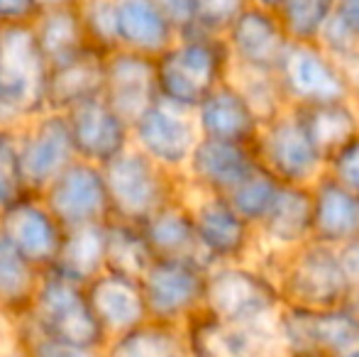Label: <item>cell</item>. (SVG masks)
<instances>
[{
	"label": "cell",
	"instance_id": "obj_1",
	"mask_svg": "<svg viewBox=\"0 0 359 357\" xmlns=\"http://www.w3.org/2000/svg\"><path fill=\"white\" fill-rule=\"evenodd\" d=\"M252 262L274 279L284 306L313 311L335 309L350 304L355 291L340 264L337 250L316 240L286 255H255Z\"/></svg>",
	"mask_w": 359,
	"mask_h": 357
},
{
	"label": "cell",
	"instance_id": "obj_2",
	"mask_svg": "<svg viewBox=\"0 0 359 357\" xmlns=\"http://www.w3.org/2000/svg\"><path fill=\"white\" fill-rule=\"evenodd\" d=\"M232 62L222 37L205 32H179L176 39L154 57L159 100L191 110L215 86L230 79Z\"/></svg>",
	"mask_w": 359,
	"mask_h": 357
},
{
	"label": "cell",
	"instance_id": "obj_3",
	"mask_svg": "<svg viewBox=\"0 0 359 357\" xmlns=\"http://www.w3.org/2000/svg\"><path fill=\"white\" fill-rule=\"evenodd\" d=\"M49 64L34 39L32 25L0 27V118L5 125L47 110Z\"/></svg>",
	"mask_w": 359,
	"mask_h": 357
},
{
	"label": "cell",
	"instance_id": "obj_4",
	"mask_svg": "<svg viewBox=\"0 0 359 357\" xmlns=\"http://www.w3.org/2000/svg\"><path fill=\"white\" fill-rule=\"evenodd\" d=\"M281 306L274 279L252 260L208 267L201 314L222 323L255 325L271 323Z\"/></svg>",
	"mask_w": 359,
	"mask_h": 357
},
{
	"label": "cell",
	"instance_id": "obj_5",
	"mask_svg": "<svg viewBox=\"0 0 359 357\" xmlns=\"http://www.w3.org/2000/svg\"><path fill=\"white\" fill-rule=\"evenodd\" d=\"M110 218L142 225L161 206L184 194V181L130 147L103 167Z\"/></svg>",
	"mask_w": 359,
	"mask_h": 357
},
{
	"label": "cell",
	"instance_id": "obj_6",
	"mask_svg": "<svg viewBox=\"0 0 359 357\" xmlns=\"http://www.w3.org/2000/svg\"><path fill=\"white\" fill-rule=\"evenodd\" d=\"M22 321L32 323L39 333L49 335V338L83 345V348L103 350L105 340H108L100 330L98 321L90 314L83 286L52 269L42 271L29 314Z\"/></svg>",
	"mask_w": 359,
	"mask_h": 357
},
{
	"label": "cell",
	"instance_id": "obj_7",
	"mask_svg": "<svg viewBox=\"0 0 359 357\" xmlns=\"http://www.w3.org/2000/svg\"><path fill=\"white\" fill-rule=\"evenodd\" d=\"M274 330L284 355L335 357L359 348V316L350 304L323 311L281 306Z\"/></svg>",
	"mask_w": 359,
	"mask_h": 357
},
{
	"label": "cell",
	"instance_id": "obj_8",
	"mask_svg": "<svg viewBox=\"0 0 359 357\" xmlns=\"http://www.w3.org/2000/svg\"><path fill=\"white\" fill-rule=\"evenodd\" d=\"M205 274L201 260H154L140 276L147 318L184 328L203 311Z\"/></svg>",
	"mask_w": 359,
	"mask_h": 357
},
{
	"label": "cell",
	"instance_id": "obj_9",
	"mask_svg": "<svg viewBox=\"0 0 359 357\" xmlns=\"http://www.w3.org/2000/svg\"><path fill=\"white\" fill-rule=\"evenodd\" d=\"M201 257L208 267L230 262H250L257 252V233L225 196L186 191Z\"/></svg>",
	"mask_w": 359,
	"mask_h": 357
},
{
	"label": "cell",
	"instance_id": "obj_10",
	"mask_svg": "<svg viewBox=\"0 0 359 357\" xmlns=\"http://www.w3.org/2000/svg\"><path fill=\"white\" fill-rule=\"evenodd\" d=\"M198 140L194 113L164 100L151 103L130 123V147L176 177L184 174Z\"/></svg>",
	"mask_w": 359,
	"mask_h": 357
},
{
	"label": "cell",
	"instance_id": "obj_11",
	"mask_svg": "<svg viewBox=\"0 0 359 357\" xmlns=\"http://www.w3.org/2000/svg\"><path fill=\"white\" fill-rule=\"evenodd\" d=\"M252 149L259 167L274 174L281 184L311 186L325 172V162L306 137L291 108L262 125Z\"/></svg>",
	"mask_w": 359,
	"mask_h": 357
},
{
	"label": "cell",
	"instance_id": "obj_12",
	"mask_svg": "<svg viewBox=\"0 0 359 357\" xmlns=\"http://www.w3.org/2000/svg\"><path fill=\"white\" fill-rule=\"evenodd\" d=\"M274 76L291 110L350 100L337 62L318 44H288Z\"/></svg>",
	"mask_w": 359,
	"mask_h": 357
},
{
	"label": "cell",
	"instance_id": "obj_13",
	"mask_svg": "<svg viewBox=\"0 0 359 357\" xmlns=\"http://www.w3.org/2000/svg\"><path fill=\"white\" fill-rule=\"evenodd\" d=\"M20 172L29 194H39L76 159L67 115L44 110L18 125Z\"/></svg>",
	"mask_w": 359,
	"mask_h": 357
},
{
	"label": "cell",
	"instance_id": "obj_14",
	"mask_svg": "<svg viewBox=\"0 0 359 357\" xmlns=\"http://www.w3.org/2000/svg\"><path fill=\"white\" fill-rule=\"evenodd\" d=\"M54 218L69 228L103 225L110 218V201L105 189L103 167L74 159L62 174H57L39 191Z\"/></svg>",
	"mask_w": 359,
	"mask_h": 357
},
{
	"label": "cell",
	"instance_id": "obj_15",
	"mask_svg": "<svg viewBox=\"0 0 359 357\" xmlns=\"http://www.w3.org/2000/svg\"><path fill=\"white\" fill-rule=\"evenodd\" d=\"M0 238L27 262L47 271L62 248L64 225L54 218L39 194H25L0 210Z\"/></svg>",
	"mask_w": 359,
	"mask_h": 357
},
{
	"label": "cell",
	"instance_id": "obj_16",
	"mask_svg": "<svg viewBox=\"0 0 359 357\" xmlns=\"http://www.w3.org/2000/svg\"><path fill=\"white\" fill-rule=\"evenodd\" d=\"M186 345L194 357H281V345L271 323H222L198 314L184 325Z\"/></svg>",
	"mask_w": 359,
	"mask_h": 357
},
{
	"label": "cell",
	"instance_id": "obj_17",
	"mask_svg": "<svg viewBox=\"0 0 359 357\" xmlns=\"http://www.w3.org/2000/svg\"><path fill=\"white\" fill-rule=\"evenodd\" d=\"M222 42L230 54L232 69L262 74H274L291 44L276 15L252 5L225 29Z\"/></svg>",
	"mask_w": 359,
	"mask_h": 357
},
{
	"label": "cell",
	"instance_id": "obj_18",
	"mask_svg": "<svg viewBox=\"0 0 359 357\" xmlns=\"http://www.w3.org/2000/svg\"><path fill=\"white\" fill-rule=\"evenodd\" d=\"M76 159L105 167L130 149V123L118 115L103 98H90L67 110Z\"/></svg>",
	"mask_w": 359,
	"mask_h": 357
},
{
	"label": "cell",
	"instance_id": "obj_19",
	"mask_svg": "<svg viewBox=\"0 0 359 357\" xmlns=\"http://www.w3.org/2000/svg\"><path fill=\"white\" fill-rule=\"evenodd\" d=\"M259 167L257 154L247 144L201 137L186 164L181 181L186 191L227 196L250 172Z\"/></svg>",
	"mask_w": 359,
	"mask_h": 357
},
{
	"label": "cell",
	"instance_id": "obj_20",
	"mask_svg": "<svg viewBox=\"0 0 359 357\" xmlns=\"http://www.w3.org/2000/svg\"><path fill=\"white\" fill-rule=\"evenodd\" d=\"M100 98L128 123L159 100L154 59L128 49H115L103 57V88Z\"/></svg>",
	"mask_w": 359,
	"mask_h": 357
},
{
	"label": "cell",
	"instance_id": "obj_21",
	"mask_svg": "<svg viewBox=\"0 0 359 357\" xmlns=\"http://www.w3.org/2000/svg\"><path fill=\"white\" fill-rule=\"evenodd\" d=\"M257 252L255 255H286L313 240V201L311 186L284 184L266 210L255 225Z\"/></svg>",
	"mask_w": 359,
	"mask_h": 357
},
{
	"label": "cell",
	"instance_id": "obj_22",
	"mask_svg": "<svg viewBox=\"0 0 359 357\" xmlns=\"http://www.w3.org/2000/svg\"><path fill=\"white\" fill-rule=\"evenodd\" d=\"M83 291L90 314L98 321L105 338L128 333L149 321L140 279H130V276L103 269L83 286Z\"/></svg>",
	"mask_w": 359,
	"mask_h": 357
},
{
	"label": "cell",
	"instance_id": "obj_23",
	"mask_svg": "<svg viewBox=\"0 0 359 357\" xmlns=\"http://www.w3.org/2000/svg\"><path fill=\"white\" fill-rule=\"evenodd\" d=\"M194 120L201 137L222 140L252 147L262 130V120L252 110L250 100L232 83V79L215 86L194 108Z\"/></svg>",
	"mask_w": 359,
	"mask_h": 357
},
{
	"label": "cell",
	"instance_id": "obj_24",
	"mask_svg": "<svg viewBox=\"0 0 359 357\" xmlns=\"http://www.w3.org/2000/svg\"><path fill=\"white\" fill-rule=\"evenodd\" d=\"M313 240L327 248H342L359 238V196L337 184L325 172L311 184Z\"/></svg>",
	"mask_w": 359,
	"mask_h": 357
},
{
	"label": "cell",
	"instance_id": "obj_25",
	"mask_svg": "<svg viewBox=\"0 0 359 357\" xmlns=\"http://www.w3.org/2000/svg\"><path fill=\"white\" fill-rule=\"evenodd\" d=\"M113 8L118 49L154 59L179 34L154 0H113Z\"/></svg>",
	"mask_w": 359,
	"mask_h": 357
},
{
	"label": "cell",
	"instance_id": "obj_26",
	"mask_svg": "<svg viewBox=\"0 0 359 357\" xmlns=\"http://www.w3.org/2000/svg\"><path fill=\"white\" fill-rule=\"evenodd\" d=\"M140 228L154 260H201L203 262L194 228V215H191L184 194L171 203L161 206Z\"/></svg>",
	"mask_w": 359,
	"mask_h": 357
},
{
	"label": "cell",
	"instance_id": "obj_27",
	"mask_svg": "<svg viewBox=\"0 0 359 357\" xmlns=\"http://www.w3.org/2000/svg\"><path fill=\"white\" fill-rule=\"evenodd\" d=\"M293 113L323 162L359 135V108L350 100L293 108Z\"/></svg>",
	"mask_w": 359,
	"mask_h": 357
},
{
	"label": "cell",
	"instance_id": "obj_28",
	"mask_svg": "<svg viewBox=\"0 0 359 357\" xmlns=\"http://www.w3.org/2000/svg\"><path fill=\"white\" fill-rule=\"evenodd\" d=\"M103 88V54L86 52L79 59L52 67L47 76V110L67 113L90 98H98Z\"/></svg>",
	"mask_w": 359,
	"mask_h": 357
},
{
	"label": "cell",
	"instance_id": "obj_29",
	"mask_svg": "<svg viewBox=\"0 0 359 357\" xmlns=\"http://www.w3.org/2000/svg\"><path fill=\"white\" fill-rule=\"evenodd\" d=\"M29 25H32L34 39H37L49 69L79 59L86 52H93L88 47L76 8L42 10Z\"/></svg>",
	"mask_w": 359,
	"mask_h": 357
},
{
	"label": "cell",
	"instance_id": "obj_30",
	"mask_svg": "<svg viewBox=\"0 0 359 357\" xmlns=\"http://www.w3.org/2000/svg\"><path fill=\"white\" fill-rule=\"evenodd\" d=\"M39 279L42 269L27 262L18 250L0 238V314L10 323L27 318Z\"/></svg>",
	"mask_w": 359,
	"mask_h": 357
},
{
	"label": "cell",
	"instance_id": "obj_31",
	"mask_svg": "<svg viewBox=\"0 0 359 357\" xmlns=\"http://www.w3.org/2000/svg\"><path fill=\"white\" fill-rule=\"evenodd\" d=\"M49 269L81 286H86L93 276H98L105 269L103 225L64 230L62 248H59L57 260H54V264Z\"/></svg>",
	"mask_w": 359,
	"mask_h": 357
},
{
	"label": "cell",
	"instance_id": "obj_32",
	"mask_svg": "<svg viewBox=\"0 0 359 357\" xmlns=\"http://www.w3.org/2000/svg\"><path fill=\"white\" fill-rule=\"evenodd\" d=\"M184 328L144 321L142 325L108 338L103 345V357H186Z\"/></svg>",
	"mask_w": 359,
	"mask_h": 357
},
{
	"label": "cell",
	"instance_id": "obj_33",
	"mask_svg": "<svg viewBox=\"0 0 359 357\" xmlns=\"http://www.w3.org/2000/svg\"><path fill=\"white\" fill-rule=\"evenodd\" d=\"M103 260L108 271L140 279L147 267L154 262V255L140 225L108 218L103 223Z\"/></svg>",
	"mask_w": 359,
	"mask_h": 357
},
{
	"label": "cell",
	"instance_id": "obj_34",
	"mask_svg": "<svg viewBox=\"0 0 359 357\" xmlns=\"http://www.w3.org/2000/svg\"><path fill=\"white\" fill-rule=\"evenodd\" d=\"M332 13L335 0H286L274 15L291 44H316Z\"/></svg>",
	"mask_w": 359,
	"mask_h": 357
},
{
	"label": "cell",
	"instance_id": "obj_35",
	"mask_svg": "<svg viewBox=\"0 0 359 357\" xmlns=\"http://www.w3.org/2000/svg\"><path fill=\"white\" fill-rule=\"evenodd\" d=\"M281 181L269 174L264 167H257L255 172H250L230 194L225 196L230 201V206L247 220L250 225H257L266 215V210L271 208V203L276 201L281 191Z\"/></svg>",
	"mask_w": 359,
	"mask_h": 357
},
{
	"label": "cell",
	"instance_id": "obj_36",
	"mask_svg": "<svg viewBox=\"0 0 359 357\" xmlns=\"http://www.w3.org/2000/svg\"><path fill=\"white\" fill-rule=\"evenodd\" d=\"M230 79H232V83H235V86L242 90V95L250 100L252 110H255L257 118L262 120V125H264L266 120L281 115L284 110H288L274 74L242 72V69H232Z\"/></svg>",
	"mask_w": 359,
	"mask_h": 357
},
{
	"label": "cell",
	"instance_id": "obj_37",
	"mask_svg": "<svg viewBox=\"0 0 359 357\" xmlns=\"http://www.w3.org/2000/svg\"><path fill=\"white\" fill-rule=\"evenodd\" d=\"M81 27L88 39V47L98 54H110L118 49L115 37V8L113 0H81L76 5Z\"/></svg>",
	"mask_w": 359,
	"mask_h": 357
},
{
	"label": "cell",
	"instance_id": "obj_38",
	"mask_svg": "<svg viewBox=\"0 0 359 357\" xmlns=\"http://www.w3.org/2000/svg\"><path fill=\"white\" fill-rule=\"evenodd\" d=\"M29 194L20 172L18 125H0V210Z\"/></svg>",
	"mask_w": 359,
	"mask_h": 357
},
{
	"label": "cell",
	"instance_id": "obj_39",
	"mask_svg": "<svg viewBox=\"0 0 359 357\" xmlns=\"http://www.w3.org/2000/svg\"><path fill=\"white\" fill-rule=\"evenodd\" d=\"M13 335L20 343V348L25 350V357H103L100 348H83V345L49 338L27 321L13 323Z\"/></svg>",
	"mask_w": 359,
	"mask_h": 357
},
{
	"label": "cell",
	"instance_id": "obj_40",
	"mask_svg": "<svg viewBox=\"0 0 359 357\" xmlns=\"http://www.w3.org/2000/svg\"><path fill=\"white\" fill-rule=\"evenodd\" d=\"M245 8H250V0H194V25H191V29L222 37L225 29L240 18Z\"/></svg>",
	"mask_w": 359,
	"mask_h": 357
},
{
	"label": "cell",
	"instance_id": "obj_41",
	"mask_svg": "<svg viewBox=\"0 0 359 357\" xmlns=\"http://www.w3.org/2000/svg\"><path fill=\"white\" fill-rule=\"evenodd\" d=\"M325 174L337 184L359 191V135L352 137L325 162Z\"/></svg>",
	"mask_w": 359,
	"mask_h": 357
},
{
	"label": "cell",
	"instance_id": "obj_42",
	"mask_svg": "<svg viewBox=\"0 0 359 357\" xmlns=\"http://www.w3.org/2000/svg\"><path fill=\"white\" fill-rule=\"evenodd\" d=\"M37 18L34 0H0V27L5 25H27Z\"/></svg>",
	"mask_w": 359,
	"mask_h": 357
},
{
	"label": "cell",
	"instance_id": "obj_43",
	"mask_svg": "<svg viewBox=\"0 0 359 357\" xmlns=\"http://www.w3.org/2000/svg\"><path fill=\"white\" fill-rule=\"evenodd\" d=\"M161 13L169 18L176 32H186L194 25V0H154Z\"/></svg>",
	"mask_w": 359,
	"mask_h": 357
},
{
	"label": "cell",
	"instance_id": "obj_44",
	"mask_svg": "<svg viewBox=\"0 0 359 357\" xmlns=\"http://www.w3.org/2000/svg\"><path fill=\"white\" fill-rule=\"evenodd\" d=\"M337 257H340V264L345 269L347 279L352 281V286H359V238L337 248Z\"/></svg>",
	"mask_w": 359,
	"mask_h": 357
},
{
	"label": "cell",
	"instance_id": "obj_45",
	"mask_svg": "<svg viewBox=\"0 0 359 357\" xmlns=\"http://www.w3.org/2000/svg\"><path fill=\"white\" fill-rule=\"evenodd\" d=\"M335 13L359 39V0H335Z\"/></svg>",
	"mask_w": 359,
	"mask_h": 357
},
{
	"label": "cell",
	"instance_id": "obj_46",
	"mask_svg": "<svg viewBox=\"0 0 359 357\" xmlns=\"http://www.w3.org/2000/svg\"><path fill=\"white\" fill-rule=\"evenodd\" d=\"M0 357H25V350L20 348V343L15 340L13 330H10L8 338L0 340Z\"/></svg>",
	"mask_w": 359,
	"mask_h": 357
},
{
	"label": "cell",
	"instance_id": "obj_47",
	"mask_svg": "<svg viewBox=\"0 0 359 357\" xmlns=\"http://www.w3.org/2000/svg\"><path fill=\"white\" fill-rule=\"evenodd\" d=\"M81 0H34V5H37V13H42V10H57V8H76Z\"/></svg>",
	"mask_w": 359,
	"mask_h": 357
},
{
	"label": "cell",
	"instance_id": "obj_48",
	"mask_svg": "<svg viewBox=\"0 0 359 357\" xmlns=\"http://www.w3.org/2000/svg\"><path fill=\"white\" fill-rule=\"evenodd\" d=\"M284 3H286V0H250L252 8L266 10V13H276V10H279Z\"/></svg>",
	"mask_w": 359,
	"mask_h": 357
},
{
	"label": "cell",
	"instance_id": "obj_49",
	"mask_svg": "<svg viewBox=\"0 0 359 357\" xmlns=\"http://www.w3.org/2000/svg\"><path fill=\"white\" fill-rule=\"evenodd\" d=\"M10 330H13V323H10V321L5 318L3 314H0V340H3V338H8V335H10Z\"/></svg>",
	"mask_w": 359,
	"mask_h": 357
},
{
	"label": "cell",
	"instance_id": "obj_50",
	"mask_svg": "<svg viewBox=\"0 0 359 357\" xmlns=\"http://www.w3.org/2000/svg\"><path fill=\"white\" fill-rule=\"evenodd\" d=\"M350 306L355 309V314L359 316V286H355V291H352V296H350Z\"/></svg>",
	"mask_w": 359,
	"mask_h": 357
},
{
	"label": "cell",
	"instance_id": "obj_51",
	"mask_svg": "<svg viewBox=\"0 0 359 357\" xmlns=\"http://www.w3.org/2000/svg\"><path fill=\"white\" fill-rule=\"evenodd\" d=\"M335 357H359V348H355V350H347V353L335 355Z\"/></svg>",
	"mask_w": 359,
	"mask_h": 357
},
{
	"label": "cell",
	"instance_id": "obj_52",
	"mask_svg": "<svg viewBox=\"0 0 359 357\" xmlns=\"http://www.w3.org/2000/svg\"><path fill=\"white\" fill-rule=\"evenodd\" d=\"M281 357H301V355H281Z\"/></svg>",
	"mask_w": 359,
	"mask_h": 357
},
{
	"label": "cell",
	"instance_id": "obj_53",
	"mask_svg": "<svg viewBox=\"0 0 359 357\" xmlns=\"http://www.w3.org/2000/svg\"><path fill=\"white\" fill-rule=\"evenodd\" d=\"M186 357H194V355H191V350H189V355H186Z\"/></svg>",
	"mask_w": 359,
	"mask_h": 357
},
{
	"label": "cell",
	"instance_id": "obj_54",
	"mask_svg": "<svg viewBox=\"0 0 359 357\" xmlns=\"http://www.w3.org/2000/svg\"><path fill=\"white\" fill-rule=\"evenodd\" d=\"M0 125H5V123H3V118H0Z\"/></svg>",
	"mask_w": 359,
	"mask_h": 357
},
{
	"label": "cell",
	"instance_id": "obj_55",
	"mask_svg": "<svg viewBox=\"0 0 359 357\" xmlns=\"http://www.w3.org/2000/svg\"><path fill=\"white\" fill-rule=\"evenodd\" d=\"M357 196H359V191H357Z\"/></svg>",
	"mask_w": 359,
	"mask_h": 357
}]
</instances>
